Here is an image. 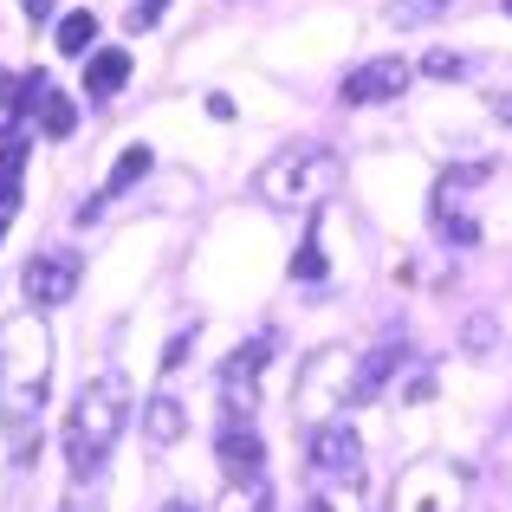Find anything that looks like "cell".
I'll return each instance as SVG.
<instances>
[{
  "label": "cell",
  "instance_id": "cell-1",
  "mask_svg": "<svg viewBox=\"0 0 512 512\" xmlns=\"http://www.w3.org/2000/svg\"><path fill=\"white\" fill-rule=\"evenodd\" d=\"M46 383H52V338L39 312L0 318V415H7L13 441H26L33 415L46 409Z\"/></svg>",
  "mask_w": 512,
  "mask_h": 512
},
{
  "label": "cell",
  "instance_id": "cell-2",
  "mask_svg": "<svg viewBox=\"0 0 512 512\" xmlns=\"http://www.w3.org/2000/svg\"><path fill=\"white\" fill-rule=\"evenodd\" d=\"M124 428H130V383H124V370H98L78 389L72 415H65V461H72V474L78 480L98 474Z\"/></svg>",
  "mask_w": 512,
  "mask_h": 512
},
{
  "label": "cell",
  "instance_id": "cell-3",
  "mask_svg": "<svg viewBox=\"0 0 512 512\" xmlns=\"http://www.w3.org/2000/svg\"><path fill=\"white\" fill-rule=\"evenodd\" d=\"M260 201L273 208H318V201L338 188V156L318 150V143H299V150H279L273 163L260 169Z\"/></svg>",
  "mask_w": 512,
  "mask_h": 512
},
{
  "label": "cell",
  "instance_id": "cell-4",
  "mask_svg": "<svg viewBox=\"0 0 512 512\" xmlns=\"http://www.w3.org/2000/svg\"><path fill=\"white\" fill-rule=\"evenodd\" d=\"M467 474L454 461H422L396 480V512H461Z\"/></svg>",
  "mask_w": 512,
  "mask_h": 512
},
{
  "label": "cell",
  "instance_id": "cell-5",
  "mask_svg": "<svg viewBox=\"0 0 512 512\" xmlns=\"http://www.w3.org/2000/svg\"><path fill=\"white\" fill-rule=\"evenodd\" d=\"M78 292V253H33L26 260V299L46 312V305H65Z\"/></svg>",
  "mask_w": 512,
  "mask_h": 512
},
{
  "label": "cell",
  "instance_id": "cell-6",
  "mask_svg": "<svg viewBox=\"0 0 512 512\" xmlns=\"http://www.w3.org/2000/svg\"><path fill=\"white\" fill-rule=\"evenodd\" d=\"M357 461H363V441L350 422H318L312 428V467L325 480H357Z\"/></svg>",
  "mask_w": 512,
  "mask_h": 512
},
{
  "label": "cell",
  "instance_id": "cell-7",
  "mask_svg": "<svg viewBox=\"0 0 512 512\" xmlns=\"http://www.w3.org/2000/svg\"><path fill=\"white\" fill-rule=\"evenodd\" d=\"M402 91H409V65L402 59H370L338 85V98L344 104H389V98H402Z\"/></svg>",
  "mask_w": 512,
  "mask_h": 512
},
{
  "label": "cell",
  "instance_id": "cell-8",
  "mask_svg": "<svg viewBox=\"0 0 512 512\" xmlns=\"http://www.w3.org/2000/svg\"><path fill=\"white\" fill-rule=\"evenodd\" d=\"M396 363H402V338H383L376 350H363V357H357V376H350V409H363V402H370L376 389L396 376Z\"/></svg>",
  "mask_w": 512,
  "mask_h": 512
},
{
  "label": "cell",
  "instance_id": "cell-9",
  "mask_svg": "<svg viewBox=\"0 0 512 512\" xmlns=\"http://www.w3.org/2000/svg\"><path fill=\"white\" fill-rule=\"evenodd\" d=\"M221 467H227V480H260V467H266L260 435H253V428H240V422H227L221 428Z\"/></svg>",
  "mask_w": 512,
  "mask_h": 512
},
{
  "label": "cell",
  "instance_id": "cell-10",
  "mask_svg": "<svg viewBox=\"0 0 512 512\" xmlns=\"http://www.w3.org/2000/svg\"><path fill=\"white\" fill-rule=\"evenodd\" d=\"M130 78V52L124 46H98L85 65V98H111V91H124Z\"/></svg>",
  "mask_w": 512,
  "mask_h": 512
},
{
  "label": "cell",
  "instance_id": "cell-11",
  "mask_svg": "<svg viewBox=\"0 0 512 512\" xmlns=\"http://www.w3.org/2000/svg\"><path fill=\"white\" fill-rule=\"evenodd\" d=\"M20 175H26V130H7V143H0V214L7 221L20 208Z\"/></svg>",
  "mask_w": 512,
  "mask_h": 512
},
{
  "label": "cell",
  "instance_id": "cell-12",
  "mask_svg": "<svg viewBox=\"0 0 512 512\" xmlns=\"http://www.w3.org/2000/svg\"><path fill=\"white\" fill-rule=\"evenodd\" d=\"M143 435H150L156 448L182 441V435H188V409H182L175 396H156V402H143Z\"/></svg>",
  "mask_w": 512,
  "mask_h": 512
},
{
  "label": "cell",
  "instance_id": "cell-13",
  "mask_svg": "<svg viewBox=\"0 0 512 512\" xmlns=\"http://www.w3.org/2000/svg\"><path fill=\"white\" fill-rule=\"evenodd\" d=\"M91 46H98V13H65V20H59V52L85 59Z\"/></svg>",
  "mask_w": 512,
  "mask_h": 512
},
{
  "label": "cell",
  "instance_id": "cell-14",
  "mask_svg": "<svg viewBox=\"0 0 512 512\" xmlns=\"http://www.w3.org/2000/svg\"><path fill=\"white\" fill-rule=\"evenodd\" d=\"M150 163H156V156L143 150V143H137V150H124V156H117V169H111V182H104V201L124 195V188H137L143 175H150Z\"/></svg>",
  "mask_w": 512,
  "mask_h": 512
},
{
  "label": "cell",
  "instance_id": "cell-15",
  "mask_svg": "<svg viewBox=\"0 0 512 512\" xmlns=\"http://www.w3.org/2000/svg\"><path fill=\"white\" fill-rule=\"evenodd\" d=\"M266 370V338H253V344H240L234 350V357H227V389H240V383H253V376H260Z\"/></svg>",
  "mask_w": 512,
  "mask_h": 512
},
{
  "label": "cell",
  "instance_id": "cell-16",
  "mask_svg": "<svg viewBox=\"0 0 512 512\" xmlns=\"http://www.w3.org/2000/svg\"><path fill=\"white\" fill-rule=\"evenodd\" d=\"M39 130H46L52 143H59V137H72V130H78V104L52 91V98H46V111H39Z\"/></svg>",
  "mask_w": 512,
  "mask_h": 512
},
{
  "label": "cell",
  "instance_id": "cell-17",
  "mask_svg": "<svg viewBox=\"0 0 512 512\" xmlns=\"http://www.w3.org/2000/svg\"><path fill=\"white\" fill-rule=\"evenodd\" d=\"M435 13H448V0H396V7H389V20H396V26H415V20H435Z\"/></svg>",
  "mask_w": 512,
  "mask_h": 512
},
{
  "label": "cell",
  "instance_id": "cell-18",
  "mask_svg": "<svg viewBox=\"0 0 512 512\" xmlns=\"http://www.w3.org/2000/svg\"><path fill=\"white\" fill-rule=\"evenodd\" d=\"M292 273H299V279H325V253H318V234H312V240L299 247V260H292Z\"/></svg>",
  "mask_w": 512,
  "mask_h": 512
},
{
  "label": "cell",
  "instance_id": "cell-19",
  "mask_svg": "<svg viewBox=\"0 0 512 512\" xmlns=\"http://www.w3.org/2000/svg\"><path fill=\"white\" fill-rule=\"evenodd\" d=\"M163 7H169V0H137V7L124 13V20H130V33H150V26L163 20Z\"/></svg>",
  "mask_w": 512,
  "mask_h": 512
},
{
  "label": "cell",
  "instance_id": "cell-20",
  "mask_svg": "<svg viewBox=\"0 0 512 512\" xmlns=\"http://www.w3.org/2000/svg\"><path fill=\"white\" fill-rule=\"evenodd\" d=\"M428 72H435V78H454V72H461V59H454V52H428Z\"/></svg>",
  "mask_w": 512,
  "mask_h": 512
},
{
  "label": "cell",
  "instance_id": "cell-21",
  "mask_svg": "<svg viewBox=\"0 0 512 512\" xmlns=\"http://www.w3.org/2000/svg\"><path fill=\"white\" fill-rule=\"evenodd\" d=\"M467 344H474V350L493 344V325H487V318H474V325H467Z\"/></svg>",
  "mask_w": 512,
  "mask_h": 512
},
{
  "label": "cell",
  "instance_id": "cell-22",
  "mask_svg": "<svg viewBox=\"0 0 512 512\" xmlns=\"http://www.w3.org/2000/svg\"><path fill=\"white\" fill-rule=\"evenodd\" d=\"M59 512H98V500H85V487H78V493H72V500H65Z\"/></svg>",
  "mask_w": 512,
  "mask_h": 512
},
{
  "label": "cell",
  "instance_id": "cell-23",
  "mask_svg": "<svg viewBox=\"0 0 512 512\" xmlns=\"http://www.w3.org/2000/svg\"><path fill=\"white\" fill-rule=\"evenodd\" d=\"M20 7L33 13V20H46V13H52V0H20Z\"/></svg>",
  "mask_w": 512,
  "mask_h": 512
},
{
  "label": "cell",
  "instance_id": "cell-24",
  "mask_svg": "<svg viewBox=\"0 0 512 512\" xmlns=\"http://www.w3.org/2000/svg\"><path fill=\"white\" fill-rule=\"evenodd\" d=\"M163 512H195V506H188V500H169V506H163Z\"/></svg>",
  "mask_w": 512,
  "mask_h": 512
},
{
  "label": "cell",
  "instance_id": "cell-25",
  "mask_svg": "<svg viewBox=\"0 0 512 512\" xmlns=\"http://www.w3.org/2000/svg\"><path fill=\"white\" fill-rule=\"evenodd\" d=\"M0 234H7V214H0Z\"/></svg>",
  "mask_w": 512,
  "mask_h": 512
}]
</instances>
